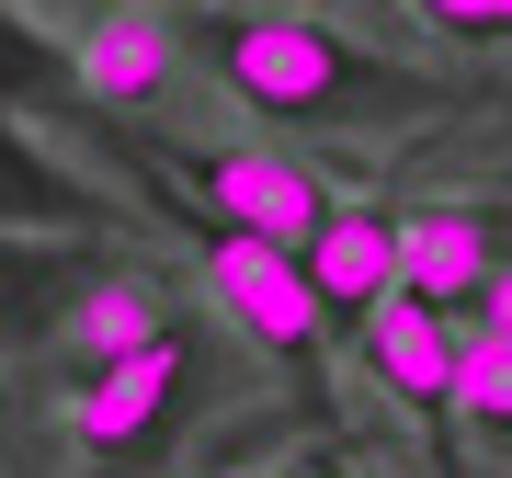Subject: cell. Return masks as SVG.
I'll return each mask as SVG.
<instances>
[{
	"label": "cell",
	"instance_id": "cell-1",
	"mask_svg": "<svg viewBox=\"0 0 512 478\" xmlns=\"http://www.w3.org/2000/svg\"><path fill=\"white\" fill-rule=\"evenodd\" d=\"M194 57L217 69L228 103H251L262 126H330V114H433L444 80L399 69V57H365L342 23L319 12H205Z\"/></svg>",
	"mask_w": 512,
	"mask_h": 478
},
{
	"label": "cell",
	"instance_id": "cell-2",
	"mask_svg": "<svg viewBox=\"0 0 512 478\" xmlns=\"http://www.w3.org/2000/svg\"><path fill=\"white\" fill-rule=\"evenodd\" d=\"M194 251H205V296H217L262 353H296V365L319 353L330 308H319V285H308V251L251 239V228H194Z\"/></svg>",
	"mask_w": 512,
	"mask_h": 478
},
{
	"label": "cell",
	"instance_id": "cell-3",
	"mask_svg": "<svg viewBox=\"0 0 512 478\" xmlns=\"http://www.w3.org/2000/svg\"><path fill=\"white\" fill-rule=\"evenodd\" d=\"M183 183H194V205H205L217 228L285 239V251H308L319 217L342 205L308 160H296V148H251V137H239V148H183ZM205 217H194V228H205Z\"/></svg>",
	"mask_w": 512,
	"mask_h": 478
},
{
	"label": "cell",
	"instance_id": "cell-4",
	"mask_svg": "<svg viewBox=\"0 0 512 478\" xmlns=\"http://www.w3.org/2000/svg\"><path fill=\"white\" fill-rule=\"evenodd\" d=\"M183 387H194V342H183V331L148 342V353H114V365H92V376H80V399H69L80 456H92V467L148 456V444L183 422Z\"/></svg>",
	"mask_w": 512,
	"mask_h": 478
},
{
	"label": "cell",
	"instance_id": "cell-5",
	"mask_svg": "<svg viewBox=\"0 0 512 478\" xmlns=\"http://www.w3.org/2000/svg\"><path fill=\"white\" fill-rule=\"evenodd\" d=\"M399 262H410V205H387V194H342L319 217V239H308V285H319V308L342 331H365L399 296Z\"/></svg>",
	"mask_w": 512,
	"mask_h": 478
},
{
	"label": "cell",
	"instance_id": "cell-6",
	"mask_svg": "<svg viewBox=\"0 0 512 478\" xmlns=\"http://www.w3.org/2000/svg\"><path fill=\"white\" fill-rule=\"evenodd\" d=\"M353 353H365V376L387 387V399L410 410V422H456V365H467V319L421 308V296H387V308L353 331Z\"/></svg>",
	"mask_w": 512,
	"mask_h": 478
},
{
	"label": "cell",
	"instance_id": "cell-7",
	"mask_svg": "<svg viewBox=\"0 0 512 478\" xmlns=\"http://www.w3.org/2000/svg\"><path fill=\"white\" fill-rule=\"evenodd\" d=\"M69 69H80V92H92V103H114V114H148V103H171V80H183V23L103 12V23H80Z\"/></svg>",
	"mask_w": 512,
	"mask_h": 478
},
{
	"label": "cell",
	"instance_id": "cell-8",
	"mask_svg": "<svg viewBox=\"0 0 512 478\" xmlns=\"http://www.w3.org/2000/svg\"><path fill=\"white\" fill-rule=\"evenodd\" d=\"M490 217L456 194H433V205H410V262H399V296H421V308H444V319H478V296H490Z\"/></svg>",
	"mask_w": 512,
	"mask_h": 478
},
{
	"label": "cell",
	"instance_id": "cell-9",
	"mask_svg": "<svg viewBox=\"0 0 512 478\" xmlns=\"http://www.w3.org/2000/svg\"><path fill=\"white\" fill-rule=\"evenodd\" d=\"M148 342H171V296L148 274H114V285H92L69 308V353L80 365H114V353H148Z\"/></svg>",
	"mask_w": 512,
	"mask_h": 478
},
{
	"label": "cell",
	"instance_id": "cell-10",
	"mask_svg": "<svg viewBox=\"0 0 512 478\" xmlns=\"http://www.w3.org/2000/svg\"><path fill=\"white\" fill-rule=\"evenodd\" d=\"M456 422H478L490 444H512V331L467 319V365H456Z\"/></svg>",
	"mask_w": 512,
	"mask_h": 478
},
{
	"label": "cell",
	"instance_id": "cell-11",
	"mask_svg": "<svg viewBox=\"0 0 512 478\" xmlns=\"http://www.w3.org/2000/svg\"><path fill=\"white\" fill-rule=\"evenodd\" d=\"M410 12L444 46H512V0H410Z\"/></svg>",
	"mask_w": 512,
	"mask_h": 478
},
{
	"label": "cell",
	"instance_id": "cell-12",
	"mask_svg": "<svg viewBox=\"0 0 512 478\" xmlns=\"http://www.w3.org/2000/svg\"><path fill=\"white\" fill-rule=\"evenodd\" d=\"M478 319H490V331H512V262L490 274V296H478Z\"/></svg>",
	"mask_w": 512,
	"mask_h": 478
},
{
	"label": "cell",
	"instance_id": "cell-13",
	"mask_svg": "<svg viewBox=\"0 0 512 478\" xmlns=\"http://www.w3.org/2000/svg\"><path fill=\"white\" fill-rule=\"evenodd\" d=\"M296 478H365V467H342V456H319V467H296Z\"/></svg>",
	"mask_w": 512,
	"mask_h": 478
}]
</instances>
